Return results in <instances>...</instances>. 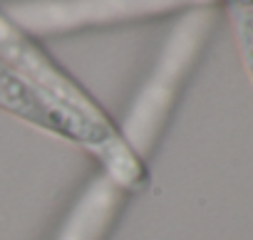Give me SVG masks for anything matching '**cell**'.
<instances>
[{
	"instance_id": "6da1fadb",
	"label": "cell",
	"mask_w": 253,
	"mask_h": 240,
	"mask_svg": "<svg viewBox=\"0 0 253 240\" xmlns=\"http://www.w3.org/2000/svg\"><path fill=\"white\" fill-rule=\"evenodd\" d=\"M0 106L10 114H18L28 122L55 132L65 139H72L82 144L87 151H92L107 169L109 181L117 188L124 191H139L147 183V169L139 159V154L124 141L122 134L104 137L77 119L57 111L52 104H47L13 67H8L0 60Z\"/></svg>"
},
{
	"instance_id": "7a4b0ae2",
	"label": "cell",
	"mask_w": 253,
	"mask_h": 240,
	"mask_svg": "<svg viewBox=\"0 0 253 240\" xmlns=\"http://www.w3.org/2000/svg\"><path fill=\"white\" fill-rule=\"evenodd\" d=\"M0 60L13 67L47 104L57 111L87 124L89 129L117 137V127L109 122V116L99 109V104L77 84L72 82L30 37L13 23L8 15L0 13Z\"/></svg>"
},
{
	"instance_id": "3957f363",
	"label": "cell",
	"mask_w": 253,
	"mask_h": 240,
	"mask_svg": "<svg viewBox=\"0 0 253 240\" xmlns=\"http://www.w3.org/2000/svg\"><path fill=\"white\" fill-rule=\"evenodd\" d=\"M119 206V188L109 181H94L72 210L57 240H102Z\"/></svg>"
},
{
	"instance_id": "277c9868",
	"label": "cell",
	"mask_w": 253,
	"mask_h": 240,
	"mask_svg": "<svg viewBox=\"0 0 253 240\" xmlns=\"http://www.w3.org/2000/svg\"><path fill=\"white\" fill-rule=\"evenodd\" d=\"M243 45H246V57H248V62H251V67H253V35H251Z\"/></svg>"
}]
</instances>
